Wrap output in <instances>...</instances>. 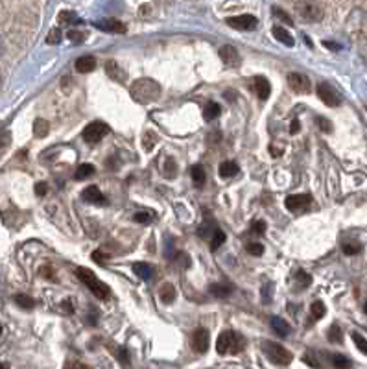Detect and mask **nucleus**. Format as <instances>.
I'll return each mask as SVG.
<instances>
[{"label": "nucleus", "instance_id": "nucleus-20", "mask_svg": "<svg viewBox=\"0 0 367 369\" xmlns=\"http://www.w3.org/2000/svg\"><path fill=\"white\" fill-rule=\"evenodd\" d=\"M209 292L213 294L214 297H218V299H225L231 295V292L232 288L227 283H216V285H211V288H209Z\"/></svg>", "mask_w": 367, "mask_h": 369}, {"label": "nucleus", "instance_id": "nucleus-50", "mask_svg": "<svg viewBox=\"0 0 367 369\" xmlns=\"http://www.w3.org/2000/svg\"><path fill=\"white\" fill-rule=\"evenodd\" d=\"M48 192V185L46 183H37L35 185V194L37 196H45Z\"/></svg>", "mask_w": 367, "mask_h": 369}, {"label": "nucleus", "instance_id": "nucleus-10", "mask_svg": "<svg viewBox=\"0 0 367 369\" xmlns=\"http://www.w3.org/2000/svg\"><path fill=\"white\" fill-rule=\"evenodd\" d=\"M288 83H290L292 91L297 92V94H308L310 92V79L304 74L292 72L290 76H288Z\"/></svg>", "mask_w": 367, "mask_h": 369}, {"label": "nucleus", "instance_id": "nucleus-58", "mask_svg": "<svg viewBox=\"0 0 367 369\" xmlns=\"http://www.w3.org/2000/svg\"><path fill=\"white\" fill-rule=\"evenodd\" d=\"M4 54V43H2V39H0V56Z\"/></svg>", "mask_w": 367, "mask_h": 369}, {"label": "nucleus", "instance_id": "nucleus-27", "mask_svg": "<svg viewBox=\"0 0 367 369\" xmlns=\"http://www.w3.org/2000/svg\"><path fill=\"white\" fill-rule=\"evenodd\" d=\"M90 175H94V166L89 164V162H85L81 166H77L76 174H74V179H76V181H83V179H89Z\"/></svg>", "mask_w": 367, "mask_h": 369}, {"label": "nucleus", "instance_id": "nucleus-40", "mask_svg": "<svg viewBox=\"0 0 367 369\" xmlns=\"http://www.w3.org/2000/svg\"><path fill=\"white\" fill-rule=\"evenodd\" d=\"M9 143H11V135H9V131H2V133H0V157L6 153Z\"/></svg>", "mask_w": 367, "mask_h": 369}, {"label": "nucleus", "instance_id": "nucleus-23", "mask_svg": "<svg viewBox=\"0 0 367 369\" xmlns=\"http://www.w3.org/2000/svg\"><path fill=\"white\" fill-rule=\"evenodd\" d=\"M271 329L275 330L279 336H288L290 334V323H286L283 317H273L271 319Z\"/></svg>", "mask_w": 367, "mask_h": 369}, {"label": "nucleus", "instance_id": "nucleus-18", "mask_svg": "<svg viewBox=\"0 0 367 369\" xmlns=\"http://www.w3.org/2000/svg\"><path fill=\"white\" fill-rule=\"evenodd\" d=\"M105 72H107L109 78H113L115 81H118V83H124V81H126V72L116 65L115 61H107V63H105Z\"/></svg>", "mask_w": 367, "mask_h": 369}, {"label": "nucleus", "instance_id": "nucleus-38", "mask_svg": "<svg viewBox=\"0 0 367 369\" xmlns=\"http://www.w3.org/2000/svg\"><path fill=\"white\" fill-rule=\"evenodd\" d=\"M310 312H312V317H314V319H321L327 310H325V304H323L321 301H316V303L312 304Z\"/></svg>", "mask_w": 367, "mask_h": 369}, {"label": "nucleus", "instance_id": "nucleus-29", "mask_svg": "<svg viewBox=\"0 0 367 369\" xmlns=\"http://www.w3.org/2000/svg\"><path fill=\"white\" fill-rule=\"evenodd\" d=\"M330 364H332L336 369H349L351 368V360H349L347 356L340 355V353L330 355Z\"/></svg>", "mask_w": 367, "mask_h": 369}, {"label": "nucleus", "instance_id": "nucleus-55", "mask_svg": "<svg viewBox=\"0 0 367 369\" xmlns=\"http://www.w3.org/2000/svg\"><path fill=\"white\" fill-rule=\"evenodd\" d=\"M323 45L327 46V48H330V50H340V45H334V43H332V41H325V43H323Z\"/></svg>", "mask_w": 367, "mask_h": 369}, {"label": "nucleus", "instance_id": "nucleus-53", "mask_svg": "<svg viewBox=\"0 0 367 369\" xmlns=\"http://www.w3.org/2000/svg\"><path fill=\"white\" fill-rule=\"evenodd\" d=\"M299 131V120L297 118H294L292 120V124H290V133H297Z\"/></svg>", "mask_w": 367, "mask_h": 369}, {"label": "nucleus", "instance_id": "nucleus-19", "mask_svg": "<svg viewBox=\"0 0 367 369\" xmlns=\"http://www.w3.org/2000/svg\"><path fill=\"white\" fill-rule=\"evenodd\" d=\"M133 273L142 281H149L151 275H153V268L146 264V262H137V264H133Z\"/></svg>", "mask_w": 367, "mask_h": 369}, {"label": "nucleus", "instance_id": "nucleus-51", "mask_svg": "<svg viewBox=\"0 0 367 369\" xmlns=\"http://www.w3.org/2000/svg\"><path fill=\"white\" fill-rule=\"evenodd\" d=\"M118 358H120V362H122V364H128L129 362V351L120 349V351H118Z\"/></svg>", "mask_w": 367, "mask_h": 369}, {"label": "nucleus", "instance_id": "nucleus-46", "mask_svg": "<svg viewBox=\"0 0 367 369\" xmlns=\"http://www.w3.org/2000/svg\"><path fill=\"white\" fill-rule=\"evenodd\" d=\"M247 253L253 255V257H260V255L264 253V246H262V244H249V246H247Z\"/></svg>", "mask_w": 367, "mask_h": 369}, {"label": "nucleus", "instance_id": "nucleus-41", "mask_svg": "<svg viewBox=\"0 0 367 369\" xmlns=\"http://www.w3.org/2000/svg\"><path fill=\"white\" fill-rule=\"evenodd\" d=\"M360 249H362V246L360 244H356V242H345V244H343V253H345V255H358Z\"/></svg>", "mask_w": 367, "mask_h": 369}, {"label": "nucleus", "instance_id": "nucleus-56", "mask_svg": "<svg viewBox=\"0 0 367 369\" xmlns=\"http://www.w3.org/2000/svg\"><path fill=\"white\" fill-rule=\"evenodd\" d=\"M270 153H271V155H281V153H283V149H277V148H273V146H270Z\"/></svg>", "mask_w": 367, "mask_h": 369}, {"label": "nucleus", "instance_id": "nucleus-16", "mask_svg": "<svg viewBox=\"0 0 367 369\" xmlns=\"http://www.w3.org/2000/svg\"><path fill=\"white\" fill-rule=\"evenodd\" d=\"M271 33H273V37L279 41V43H283V45L286 46H294L295 45V39H294V35H292L286 28H281V26H275L273 30H271Z\"/></svg>", "mask_w": 367, "mask_h": 369}, {"label": "nucleus", "instance_id": "nucleus-12", "mask_svg": "<svg viewBox=\"0 0 367 369\" xmlns=\"http://www.w3.org/2000/svg\"><path fill=\"white\" fill-rule=\"evenodd\" d=\"M209 345H211V336H209V332H207L205 329L194 330V334H192V349L196 351V353H207Z\"/></svg>", "mask_w": 367, "mask_h": 369}, {"label": "nucleus", "instance_id": "nucleus-48", "mask_svg": "<svg viewBox=\"0 0 367 369\" xmlns=\"http://www.w3.org/2000/svg\"><path fill=\"white\" fill-rule=\"evenodd\" d=\"M273 13L277 15L281 20H284L286 24H294V20H292L290 15H286V11H284V9H281V7H273Z\"/></svg>", "mask_w": 367, "mask_h": 369}, {"label": "nucleus", "instance_id": "nucleus-31", "mask_svg": "<svg viewBox=\"0 0 367 369\" xmlns=\"http://www.w3.org/2000/svg\"><path fill=\"white\" fill-rule=\"evenodd\" d=\"M155 144H157V135H155L153 131L148 130L144 135H142V146H144V149H146V151H151Z\"/></svg>", "mask_w": 367, "mask_h": 369}, {"label": "nucleus", "instance_id": "nucleus-26", "mask_svg": "<svg viewBox=\"0 0 367 369\" xmlns=\"http://www.w3.org/2000/svg\"><path fill=\"white\" fill-rule=\"evenodd\" d=\"M58 20H59V24H69V28H71L72 24H81V22H83L74 11H61Z\"/></svg>", "mask_w": 367, "mask_h": 369}, {"label": "nucleus", "instance_id": "nucleus-28", "mask_svg": "<svg viewBox=\"0 0 367 369\" xmlns=\"http://www.w3.org/2000/svg\"><path fill=\"white\" fill-rule=\"evenodd\" d=\"M220 113H221V109H220V105L216 104V102H209V104H205L203 117H205L207 122H213L214 118H218Z\"/></svg>", "mask_w": 367, "mask_h": 369}, {"label": "nucleus", "instance_id": "nucleus-3", "mask_svg": "<svg viewBox=\"0 0 367 369\" xmlns=\"http://www.w3.org/2000/svg\"><path fill=\"white\" fill-rule=\"evenodd\" d=\"M76 275L77 279L83 283L87 288H89L94 295H96L98 299H107L111 295V288L105 283H102L100 279L94 275V273L90 272L89 268H77L76 270Z\"/></svg>", "mask_w": 367, "mask_h": 369}, {"label": "nucleus", "instance_id": "nucleus-9", "mask_svg": "<svg viewBox=\"0 0 367 369\" xmlns=\"http://www.w3.org/2000/svg\"><path fill=\"white\" fill-rule=\"evenodd\" d=\"M317 96L321 98V102L325 105H329V107H338V105L342 104V98H340V94L330 87L329 83H319L317 85Z\"/></svg>", "mask_w": 367, "mask_h": 369}, {"label": "nucleus", "instance_id": "nucleus-42", "mask_svg": "<svg viewBox=\"0 0 367 369\" xmlns=\"http://www.w3.org/2000/svg\"><path fill=\"white\" fill-rule=\"evenodd\" d=\"M133 220H135L137 223H144V225H148L149 221L153 220V214L151 213H137L135 216H133Z\"/></svg>", "mask_w": 367, "mask_h": 369}, {"label": "nucleus", "instance_id": "nucleus-21", "mask_svg": "<svg viewBox=\"0 0 367 369\" xmlns=\"http://www.w3.org/2000/svg\"><path fill=\"white\" fill-rule=\"evenodd\" d=\"M159 299H161L164 304H170L174 303L175 299V288L170 283H164V285L161 286V290H159Z\"/></svg>", "mask_w": 367, "mask_h": 369}, {"label": "nucleus", "instance_id": "nucleus-47", "mask_svg": "<svg viewBox=\"0 0 367 369\" xmlns=\"http://www.w3.org/2000/svg\"><path fill=\"white\" fill-rule=\"evenodd\" d=\"M303 360H304L306 364H308V366H312L314 369H321V364H319V362L316 360V356H314V353H306V355L303 356Z\"/></svg>", "mask_w": 367, "mask_h": 369}, {"label": "nucleus", "instance_id": "nucleus-52", "mask_svg": "<svg viewBox=\"0 0 367 369\" xmlns=\"http://www.w3.org/2000/svg\"><path fill=\"white\" fill-rule=\"evenodd\" d=\"M170 170H172V174H175V162L172 161V159H168L166 162V174L170 175Z\"/></svg>", "mask_w": 367, "mask_h": 369}, {"label": "nucleus", "instance_id": "nucleus-57", "mask_svg": "<svg viewBox=\"0 0 367 369\" xmlns=\"http://www.w3.org/2000/svg\"><path fill=\"white\" fill-rule=\"evenodd\" d=\"M220 139H221V135H220V133H213V135H211V139H209V143H213V141H216V143H218Z\"/></svg>", "mask_w": 367, "mask_h": 369}, {"label": "nucleus", "instance_id": "nucleus-43", "mask_svg": "<svg viewBox=\"0 0 367 369\" xmlns=\"http://www.w3.org/2000/svg\"><path fill=\"white\" fill-rule=\"evenodd\" d=\"M266 229H268V225H266V221H264V220H255V221H253L251 231H253L255 234H264V233H266Z\"/></svg>", "mask_w": 367, "mask_h": 369}, {"label": "nucleus", "instance_id": "nucleus-1", "mask_svg": "<svg viewBox=\"0 0 367 369\" xmlns=\"http://www.w3.org/2000/svg\"><path fill=\"white\" fill-rule=\"evenodd\" d=\"M129 94H131V98L135 100L137 104L148 105L161 96V85L149 78L135 79V81L131 83Z\"/></svg>", "mask_w": 367, "mask_h": 369}, {"label": "nucleus", "instance_id": "nucleus-5", "mask_svg": "<svg viewBox=\"0 0 367 369\" xmlns=\"http://www.w3.org/2000/svg\"><path fill=\"white\" fill-rule=\"evenodd\" d=\"M295 11L304 22H317L323 17V7L317 2H295Z\"/></svg>", "mask_w": 367, "mask_h": 369}, {"label": "nucleus", "instance_id": "nucleus-35", "mask_svg": "<svg viewBox=\"0 0 367 369\" xmlns=\"http://www.w3.org/2000/svg\"><path fill=\"white\" fill-rule=\"evenodd\" d=\"M327 338H329V342H332V343H342V329H340V325H332L329 329Z\"/></svg>", "mask_w": 367, "mask_h": 369}, {"label": "nucleus", "instance_id": "nucleus-49", "mask_svg": "<svg viewBox=\"0 0 367 369\" xmlns=\"http://www.w3.org/2000/svg\"><path fill=\"white\" fill-rule=\"evenodd\" d=\"M63 369H92V368H89V366H85V364H81V362H76V360H72V362L65 364Z\"/></svg>", "mask_w": 367, "mask_h": 369}, {"label": "nucleus", "instance_id": "nucleus-30", "mask_svg": "<svg viewBox=\"0 0 367 369\" xmlns=\"http://www.w3.org/2000/svg\"><path fill=\"white\" fill-rule=\"evenodd\" d=\"M15 303L19 304L20 308H26V310H32L33 306H35V301H33L30 295H26V294H19V295H15Z\"/></svg>", "mask_w": 367, "mask_h": 369}, {"label": "nucleus", "instance_id": "nucleus-2", "mask_svg": "<svg viewBox=\"0 0 367 369\" xmlns=\"http://www.w3.org/2000/svg\"><path fill=\"white\" fill-rule=\"evenodd\" d=\"M245 347V340L234 330H223L216 340V351L221 356L225 355H238Z\"/></svg>", "mask_w": 367, "mask_h": 369}, {"label": "nucleus", "instance_id": "nucleus-15", "mask_svg": "<svg viewBox=\"0 0 367 369\" xmlns=\"http://www.w3.org/2000/svg\"><path fill=\"white\" fill-rule=\"evenodd\" d=\"M94 69H96V59L92 58V56H81V58H77V61H76L77 72L89 74V72H92Z\"/></svg>", "mask_w": 367, "mask_h": 369}, {"label": "nucleus", "instance_id": "nucleus-61", "mask_svg": "<svg viewBox=\"0 0 367 369\" xmlns=\"http://www.w3.org/2000/svg\"><path fill=\"white\" fill-rule=\"evenodd\" d=\"M0 334H2V325H0Z\"/></svg>", "mask_w": 367, "mask_h": 369}, {"label": "nucleus", "instance_id": "nucleus-44", "mask_svg": "<svg viewBox=\"0 0 367 369\" xmlns=\"http://www.w3.org/2000/svg\"><path fill=\"white\" fill-rule=\"evenodd\" d=\"M90 259L94 260V262H98V264L105 266V262L109 260V255H107V253H103V251H94L92 255H90Z\"/></svg>", "mask_w": 367, "mask_h": 369}, {"label": "nucleus", "instance_id": "nucleus-17", "mask_svg": "<svg viewBox=\"0 0 367 369\" xmlns=\"http://www.w3.org/2000/svg\"><path fill=\"white\" fill-rule=\"evenodd\" d=\"M255 91H257L258 98L260 100H268L271 94V85L270 81L266 78H262V76H258V78H255Z\"/></svg>", "mask_w": 367, "mask_h": 369}, {"label": "nucleus", "instance_id": "nucleus-33", "mask_svg": "<svg viewBox=\"0 0 367 369\" xmlns=\"http://www.w3.org/2000/svg\"><path fill=\"white\" fill-rule=\"evenodd\" d=\"M85 37H87V32H83V30H74V28H72V30L67 32V39L72 41V43H76V45L77 43H83Z\"/></svg>", "mask_w": 367, "mask_h": 369}, {"label": "nucleus", "instance_id": "nucleus-8", "mask_svg": "<svg viewBox=\"0 0 367 369\" xmlns=\"http://www.w3.org/2000/svg\"><path fill=\"white\" fill-rule=\"evenodd\" d=\"M286 209L292 211V213H303V211H308L310 205H312V196L310 194H294L286 198Z\"/></svg>", "mask_w": 367, "mask_h": 369}, {"label": "nucleus", "instance_id": "nucleus-59", "mask_svg": "<svg viewBox=\"0 0 367 369\" xmlns=\"http://www.w3.org/2000/svg\"><path fill=\"white\" fill-rule=\"evenodd\" d=\"M0 369H9V366H7V364H4V362H0Z\"/></svg>", "mask_w": 367, "mask_h": 369}, {"label": "nucleus", "instance_id": "nucleus-14", "mask_svg": "<svg viewBox=\"0 0 367 369\" xmlns=\"http://www.w3.org/2000/svg\"><path fill=\"white\" fill-rule=\"evenodd\" d=\"M81 198H83V201H89V203H105L107 201L105 196L102 194V190L98 187H94V185L85 188L83 192H81Z\"/></svg>", "mask_w": 367, "mask_h": 369}, {"label": "nucleus", "instance_id": "nucleus-34", "mask_svg": "<svg viewBox=\"0 0 367 369\" xmlns=\"http://www.w3.org/2000/svg\"><path fill=\"white\" fill-rule=\"evenodd\" d=\"M214 231H216V227L213 225V221L207 220L205 223L198 229V236H200V238H209V236H213Z\"/></svg>", "mask_w": 367, "mask_h": 369}, {"label": "nucleus", "instance_id": "nucleus-25", "mask_svg": "<svg viewBox=\"0 0 367 369\" xmlns=\"http://www.w3.org/2000/svg\"><path fill=\"white\" fill-rule=\"evenodd\" d=\"M190 175H192L194 187L201 188L203 185H205V170L201 168L200 164H194L192 170H190Z\"/></svg>", "mask_w": 367, "mask_h": 369}, {"label": "nucleus", "instance_id": "nucleus-45", "mask_svg": "<svg viewBox=\"0 0 367 369\" xmlns=\"http://www.w3.org/2000/svg\"><path fill=\"white\" fill-rule=\"evenodd\" d=\"M316 124L319 126V130L325 131V133H330V131H332V124H330L325 117H317L316 118Z\"/></svg>", "mask_w": 367, "mask_h": 369}, {"label": "nucleus", "instance_id": "nucleus-6", "mask_svg": "<svg viewBox=\"0 0 367 369\" xmlns=\"http://www.w3.org/2000/svg\"><path fill=\"white\" fill-rule=\"evenodd\" d=\"M109 133V126L103 122H90L83 130V141L89 144L100 143L103 137Z\"/></svg>", "mask_w": 367, "mask_h": 369}, {"label": "nucleus", "instance_id": "nucleus-11", "mask_svg": "<svg viewBox=\"0 0 367 369\" xmlns=\"http://www.w3.org/2000/svg\"><path fill=\"white\" fill-rule=\"evenodd\" d=\"M220 58H221V61H223L227 67H231V69H236V67H240V63H242L238 50L231 45L220 48Z\"/></svg>", "mask_w": 367, "mask_h": 369}, {"label": "nucleus", "instance_id": "nucleus-39", "mask_svg": "<svg viewBox=\"0 0 367 369\" xmlns=\"http://www.w3.org/2000/svg\"><path fill=\"white\" fill-rule=\"evenodd\" d=\"M61 39H63V33H61V30H59V28H54V30L48 33L46 43H48V45H59V43H61Z\"/></svg>", "mask_w": 367, "mask_h": 369}, {"label": "nucleus", "instance_id": "nucleus-36", "mask_svg": "<svg viewBox=\"0 0 367 369\" xmlns=\"http://www.w3.org/2000/svg\"><path fill=\"white\" fill-rule=\"evenodd\" d=\"M295 283H297V288H306V286H310V283H312V277L304 272H297Z\"/></svg>", "mask_w": 367, "mask_h": 369}, {"label": "nucleus", "instance_id": "nucleus-4", "mask_svg": "<svg viewBox=\"0 0 367 369\" xmlns=\"http://www.w3.org/2000/svg\"><path fill=\"white\" fill-rule=\"evenodd\" d=\"M262 351L268 356V360L279 366H288L292 362V353L288 349H284L281 343L275 342H264L262 343Z\"/></svg>", "mask_w": 367, "mask_h": 369}, {"label": "nucleus", "instance_id": "nucleus-54", "mask_svg": "<svg viewBox=\"0 0 367 369\" xmlns=\"http://www.w3.org/2000/svg\"><path fill=\"white\" fill-rule=\"evenodd\" d=\"M41 273H43V275H46V277L50 279V281H54V273L50 272V268H48V266H45V268L41 270Z\"/></svg>", "mask_w": 367, "mask_h": 369}, {"label": "nucleus", "instance_id": "nucleus-7", "mask_svg": "<svg viewBox=\"0 0 367 369\" xmlns=\"http://www.w3.org/2000/svg\"><path fill=\"white\" fill-rule=\"evenodd\" d=\"M225 22L232 28V30H238V32H249V30H255V28L258 26L257 17H253V15H236V17H229Z\"/></svg>", "mask_w": 367, "mask_h": 369}, {"label": "nucleus", "instance_id": "nucleus-32", "mask_svg": "<svg viewBox=\"0 0 367 369\" xmlns=\"http://www.w3.org/2000/svg\"><path fill=\"white\" fill-rule=\"evenodd\" d=\"M225 238H227V234L223 233L221 229H216L213 233V236H211V247H213V249H218L220 246L225 244Z\"/></svg>", "mask_w": 367, "mask_h": 369}, {"label": "nucleus", "instance_id": "nucleus-24", "mask_svg": "<svg viewBox=\"0 0 367 369\" xmlns=\"http://www.w3.org/2000/svg\"><path fill=\"white\" fill-rule=\"evenodd\" d=\"M48 131H50V124L46 122L45 118H37V120L33 122V135L37 137V139L46 137L48 135Z\"/></svg>", "mask_w": 367, "mask_h": 369}, {"label": "nucleus", "instance_id": "nucleus-37", "mask_svg": "<svg viewBox=\"0 0 367 369\" xmlns=\"http://www.w3.org/2000/svg\"><path fill=\"white\" fill-rule=\"evenodd\" d=\"M351 338H353V342L356 343V347H358V349H360L364 355H367V340H366V338L362 336V334H358V332H353V334H351Z\"/></svg>", "mask_w": 367, "mask_h": 369}, {"label": "nucleus", "instance_id": "nucleus-60", "mask_svg": "<svg viewBox=\"0 0 367 369\" xmlns=\"http://www.w3.org/2000/svg\"><path fill=\"white\" fill-rule=\"evenodd\" d=\"M364 310H366V312H367V301H366V308H364Z\"/></svg>", "mask_w": 367, "mask_h": 369}, {"label": "nucleus", "instance_id": "nucleus-13", "mask_svg": "<svg viewBox=\"0 0 367 369\" xmlns=\"http://www.w3.org/2000/svg\"><path fill=\"white\" fill-rule=\"evenodd\" d=\"M98 28H102L107 33H126V24L116 19H105L98 22Z\"/></svg>", "mask_w": 367, "mask_h": 369}, {"label": "nucleus", "instance_id": "nucleus-22", "mask_svg": "<svg viewBox=\"0 0 367 369\" xmlns=\"http://www.w3.org/2000/svg\"><path fill=\"white\" fill-rule=\"evenodd\" d=\"M238 164L234 161H225L220 164V175L223 177V179H229V177H232V175L238 174Z\"/></svg>", "mask_w": 367, "mask_h": 369}]
</instances>
